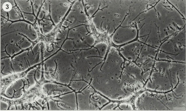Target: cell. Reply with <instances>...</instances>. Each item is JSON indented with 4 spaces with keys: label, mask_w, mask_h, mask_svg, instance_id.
I'll return each mask as SVG.
<instances>
[{
    "label": "cell",
    "mask_w": 186,
    "mask_h": 111,
    "mask_svg": "<svg viewBox=\"0 0 186 111\" xmlns=\"http://www.w3.org/2000/svg\"><path fill=\"white\" fill-rule=\"evenodd\" d=\"M112 47L108 53L105 69L102 73V87L99 90L109 99L119 100L126 99L134 93L124 82L126 80L136 86V78L129 70L124 71L118 66L116 56L117 53Z\"/></svg>",
    "instance_id": "obj_1"
},
{
    "label": "cell",
    "mask_w": 186,
    "mask_h": 111,
    "mask_svg": "<svg viewBox=\"0 0 186 111\" xmlns=\"http://www.w3.org/2000/svg\"><path fill=\"white\" fill-rule=\"evenodd\" d=\"M37 46L36 45L32 50L24 51L15 56L11 60L14 73L24 71L40 62V54Z\"/></svg>",
    "instance_id": "obj_2"
},
{
    "label": "cell",
    "mask_w": 186,
    "mask_h": 111,
    "mask_svg": "<svg viewBox=\"0 0 186 111\" xmlns=\"http://www.w3.org/2000/svg\"><path fill=\"white\" fill-rule=\"evenodd\" d=\"M29 88L28 82L26 78H19L7 88L5 97L10 100L19 99L22 97L24 91Z\"/></svg>",
    "instance_id": "obj_3"
},
{
    "label": "cell",
    "mask_w": 186,
    "mask_h": 111,
    "mask_svg": "<svg viewBox=\"0 0 186 111\" xmlns=\"http://www.w3.org/2000/svg\"><path fill=\"white\" fill-rule=\"evenodd\" d=\"M41 77V72L40 69L35 67L29 70L26 76V78L29 83V87L34 85L36 81H39Z\"/></svg>",
    "instance_id": "obj_4"
},
{
    "label": "cell",
    "mask_w": 186,
    "mask_h": 111,
    "mask_svg": "<svg viewBox=\"0 0 186 111\" xmlns=\"http://www.w3.org/2000/svg\"><path fill=\"white\" fill-rule=\"evenodd\" d=\"M14 73L10 58L2 59L1 61V76L3 77Z\"/></svg>",
    "instance_id": "obj_5"
},
{
    "label": "cell",
    "mask_w": 186,
    "mask_h": 111,
    "mask_svg": "<svg viewBox=\"0 0 186 111\" xmlns=\"http://www.w3.org/2000/svg\"><path fill=\"white\" fill-rule=\"evenodd\" d=\"M117 105V103L111 102L104 106L102 109L104 110H114Z\"/></svg>",
    "instance_id": "obj_6"
},
{
    "label": "cell",
    "mask_w": 186,
    "mask_h": 111,
    "mask_svg": "<svg viewBox=\"0 0 186 111\" xmlns=\"http://www.w3.org/2000/svg\"><path fill=\"white\" fill-rule=\"evenodd\" d=\"M116 110H131L133 109L132 106L126 103H121L119 107H117L115 109Z\"/></svg>",
    "instance_id": "obj_7"
},
{
    "label": "cell",
    "mask_w": 186,
    "mask_h": 111,
    "mask_svg": "<svg viewBox=\"0 0 186 111\" xmlns=\"http://www.w3.org/2000/svg\"><path fill=\"white\" fill-rule=\"evenodd\" d=\"M8 104L7 103L3 101H1V110H7L8 108Z\"/></svg>",
    "instance_id": "obj_8"
},
{
    "label": "cell",
    "mask_w": 186,
    "mask_h": 111,
    "mask_svg": "<svg viewBox=\"0 0 186 111\" xmlns=\"http://www.w3.org/2000/svg\"><path fill=\"white\" fill-rule=\"evenodd\" d=\"M28 103H27V102H25L23 103V106H24V107L26 108V107H27L28 105Z\"/></svg>",
    "instance_id": "obj_9"
},
{
    "label": "cell",
    "mask_w": 186,
    "mask_h": 111,
    "mask_svg": "<svg viewBox=\"0 0 186 111\" xmlns=\"http://www.w3.org/2000/svg\"><path fill=\"white\" fill-rule=\"evenodd\" d=\"M17 109H20L21 108V106L20 105H17Z\"/></svg>",
    "instance_id": "obj_10"
}]
</instances>
